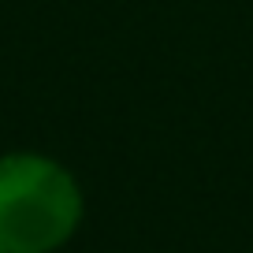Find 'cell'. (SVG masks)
<instances>
[{
	"label": "cell",
	"mask_w": 253,
	"mask_h": 253,
	"mask_svg": "<svg viewBox=\"0 0 253 253\" xmlns=\"http://www.w3.org/2000/svg\"><path fill=\"white\" fill-rule=\"evenodd\" d=\"M82 216L79 186L34 153L0 157V253H52Z\"/></svg>",
	"instance_id": "cell-1"
}]
</instances>
